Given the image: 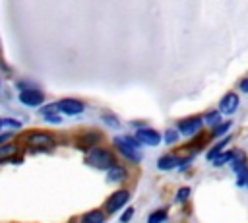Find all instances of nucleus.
I'll return each instance as SVG.
<instances>
[{
	"label": "nucleus",
	"mask_w": 248,
	"mask_h": 223,
	"mask_svg": "<svg viewBox=\"0 0 248 223\" xmlns=\"http://www.w3.org/2000/svg\"><path fill=\"white\" fill-rule=\"evenodd\" d=\"M45 120L52 122V124H58V122H62V116L60 114H48V116H45Z\"/></svg>",
	"instance_id": "obj_28"
},
{
	"label": "nucleus",
	"mask_w": 248,
	"mask_h": 223,
	"mask_svg": "<svg viewBox=\"0 0 248 223\" xmlns=\"http://www.w3.org/2000/svg\"><path fill=\"white\" fill-rule=\"evenodd\" d=\"M203 124L215 128L217 124H221V112H219V111H209V112L203 116Z\"/></svg>",
	"instance_id": "obj_16"
},
{
	"label": "nucleus",
	"mask_w": 248,
	"mask_h": 223,
	"mask_svg": "<svg viewBox=\"0 0 248 223\" xmlns=\"http://www.w3.org/2000/svg\"><path fill=\"white\" fill-rule=\"evenodd\" d=\"M234 155H236V151H223V153L213 161V165H215V167H221V165H225V163H231V161L234 159Z\"/></svg>",
	"instance_id": "obj_20"
},
{
	"label": "nucleus",
	"mask_w": 248,
	"mask_h": 223,
	"mask_svg": "<svg viewBox=\"0 0 248 223\" xmlns=\"http://www.w3.org/2000/svg\"><path fill=\"white\" fill-rule=\"evenodd\" d=\"M132 217H134V207H132V206H128V207L122 211V215H120L118 219H120V223H130V221H132Z\"/></svg>",
	"instance_id": "obj_25"
},
{
	"label": "nucleus",
	"mask_w": 248,
	"mask_h": 223,
	"mask_svg": "<svg viewBox=\"0 0 248 223\" xmlns=\"http://www.w3.org/2000/svg\"><path fill=\"white\" fill-rule=\"evenodd\" d=\"M229 142H231V136H225L219 143H215L213 147H209V151H207V155H205V157H207V161H215V159L223 153V149H225V145H227Z\"/></svg>",
	"instance_id": "obj_14"
},
{
	"label": "nucleus",
	"mask_w": 248,
	"mask_h": 223,
	"mask_svg": "<svg viewBox=\"0 0 248 223\" xmlns=\"http://www.w3.org/2000/svg\"><path fill=\"white\" fill-rule=\"evenodd\" d=\"M229 128H231V122H221V124H217V126L211 130V136H213V138H217V136H225V134L229 132Z\"/></svg>",
	"instance_id": "obj_21"
},
{
	"label": "nucleus",
	"mask_w": 248,
	"mask_h": 223,
	"mask_svg": "<svg viewBox=\"0 0 248 223\" xmlns=\"http://www.w3.org/2000/svg\"><path fill=\"white\" fill-rule=\"evenodd\" d=\"M17 99L21 105L25 107H43L45 103V93L37 87V89H27V91H19L17 93Z\"/></svg>",
	"instance_id": "obj_7"
},
{
	"label": "nucleus",
	"mask_w": 248,
	"mask_h": 223,
	"mask_svg": "<svg viewBox=\"0 0 248 223\" xmlns=\"http://www.w3.org/2000/svg\"><path fill=\"white\" fill-rule=\"evenodd\" d=\"M112 145L130 161L138 163L141 161V143L136 140V136H114Z\"/></svg>",
	"instance_id": "obj_2"
},
{
	"label": "nucleus",
	"mask_w": 248,
	"mask_h": 223,
	"mask_svg": "<svg viewBox=\"0 0 248 223\" xmlns=\"http://www.w3.org/2000/svg\"><path fill=\"white\" fill-rule=\"evenodd\" d=\"M56 105H58V112H62L66 116H76L85 111V103L79 99H72V97L60 99V101H56Z\"/></svg>",
	"instance_id": "obj_6"
},
{
	"label": "nucleus",
	"mask_w": 248,
	"mask_h": 223,
	"mask_svg": "<svg viewBox=\"0 0 248 223\" xmlns=\"http://www.w3.org/2000/svg\"><path fill=\"white\" fill-rule=\"evenodd\" d=\"M176 167H180V157L174 153H165L157 159V169H161V171H170Z\"/></svg>",
	"instance_id": "obj_11"
},
{
	"label": "nucleus",
	"mask_w": 248,
	"mask_h": 223,
	"mask_svg": "<svg viewBox=\"0 0 248 223\" xmlns=\"http://www.w3.org/2000/svg\"><path fill=\"white\" fill-rule=\"evenodd\" d=\"M16 87H17L19 91H27V89H37V85H35L33 81H27V80H19V81H16Z\"/></svg>",
	"instance_id": "obj_24"
},
{
	"label": "nucleus",
	"mask_w": 248,
	"mask_h": 223,
	"mask_svg": "<svg viewBox=\"0 0 248 223\" xmlns=\"http://www.w3.org/2000/svg\"><path fill=\"white\" fill-rule=\"evenodd\" d=\"M0 134H2V118H0Z\"/></svg>",
	"instance_id": "obj_30"
},
{
	"label": "nucleus",
	"mask_w": 248,
	"mask_h": 223,
	"mask_svg": "<svg viewBox=\"0 0 248 223\" xmlns=\"http://www.w3.org/2000/svg\"><path fill=\"white\" fill-rule=\"evenodd\" d=\"M101 120H103L107 126H110V128H120V126H122L120 120H118V116L112 114V112H103V114H101Z\"/></svg>",
	"instance_id": "obj_17"
},
{
	"label": "nucleus",
	"mask_w": 248,
	"mask_h": 223,
	"mask_svg": "<svg viewBox=\"0 0 248 223\" xmlns=\"http://www.w3.org/2000/svg\"><path fill=\"white\" fill-rule=\"evenodd\" d=\"M85 163H87L89 167H93V169H99V171H108L110 167L116 165L112 151L107 149V147H101V145H97V147H93V149L87 151Z\"/></svg>",
	"instance_id": "obj_3"
},
{
	"label": "nucleus",
	"mask_w": 248,
	"mask_h": 223,
	"mask_svg": "<svg viewBox=\"0 0 248 223\" xmlns=\"http://www.w3.org/2000/svg\"><path fill=\"white\" fill-rule=\"evenodd\" d=\"M14 140V132H2L0 134V145H6Z\"/></svg>",
	"instance_id": "obj_27"
},
{
	"label": "nucleus",
	"mask_w": 248,
	"mask_h": 223,
	"mask_svg": "<svg viewBox=\"0 0 248 223\" xmlns=\"http://www.w3.org/2000/svg\"><path fill=\"white\" fill-rule=\"evenodd\" d=\"M128 200H130V192H128L126 188L114 190V192L107 198V202H105V213H108V215L116 213L118 209H122V207L128 204Z\"/></svg>",
	"instance_id": "obj_4"
},
{
	"label": "nucleus",
	"mask_w": 248,
	"mask_h": 223,
	"mask_svg": "<svg viewBox=\"0 0 248 223\" xmlns=\"http://www.w3.org/2000/svg\"><path fill=\"white\" fill-rule=\"evenodd\" d=\"M2 126H10V128H21V122L19 120H14V118H2Z\"/></svg>",
	"instance_id": "obj_26"
},
{
	"label": "nucleus",
	"mask_w": 248,
	"mask_h": 223,
	"mask_svg": "<svg viewBox=\"0 0 248 223\" xmlns=\"http://www.w3.org/2000/svg\"><path fill=\"white\" fill-rule=\"evenodd\" d=\"M178 136H180V134H178L176 128H167V130L163 132V142L169 143V145H170V143H176V142H178Z\"/></svg>",
	"instance_id": "obj_18"
},
{
	"label": "nucleus",
	"mask_w": 248,
	"mask_h": 223,
	"mask_svg": "<svg viewBox=\"0 0 248 223\" xmlns=\"http://www.w3.org/2000/svg\"><path fill=\"white\" fill-rule=\"evenodd\" d=\"M126 176H128V171L122 165H114L107 171V180L108 182H122Z\"/></svg>",
	"instance_id": "obj_13"
},
{
	"label": "nucleus",
	"mask_w": 248,
	"mask_h": 223,
	"mask_svg": "<svg viewBox=\"0 0 248 223\" xmlns=\"http://www.w3.org/2000/svg\"><path fill=\"white\" fill-rule=\"evenodd\" d=\"M238 109V95L236 93H227L219 101V112L221 114H232Z\"/></svg>",
	"instance_id": "obj_10"
},
{
	"label": "nucleus",
	"mask_w": 248,
	"mask_h": 223,
	"mask_svg": "<svg viewBox=\"0 0 248 223\" xmlns=\"http://www.w3.org/2000/svg\"><path fill=\"white\" fill-rule=\"evenodd\" d=\"M240 91H244V93H248V78L240 81Z\"/></svg>",
	"instance_id": "obj_29"
},
{
	"label": "nucleus",
	"mask_w": 248,
	"mask_h": 223,
	"mask_svg": "<svg viewBox=\"0 0 248 223\" xmlns=\"http://www.w3.org/2000/svg\"><path fill=\"white\" fill-rule=\"evenodd\" d=\"M16 151H17V143H14V142H10L6 145H0V165L2 163H19L21 159L14 157Z\"/></svg>",
	"instance_id": "obj_12"
},
{
	"label": "nucleus",
	"mask_w": 248,
	"mask_h": 223,
	"mask_svg": "<svg viewBox=\"0 0 248 223\" xmlns=\"http://www.w3.org/2000/svg\"><path fill=\"white\" fill-rule=\"evenodd\" d=\"M105 211L103 209H91V211H87L81 219H79V223H105Z\"/></svg>",
	"instance_id": "obj_15"
},
{
	"label": "nucleus",
	"mask_w": 248,
	"mask_h": 223,
	"mask_svg": "<svg viewBox=\"0 0 248 223\" xmlns=\"http://www.w3.org/2000/svg\"><path fill=\"white\" fill-rule=\"evenodd\" d=\"M21 142L27 145L29 151H48L56 143L54 134L46 130H29L21 136Z\"/></svg>",
	"instance_id": "obj_1"
},
{
	"label": "nucleus",
	"mask_w": 248,
	"mask_h": 223,
	"mask_svg": "<svg viewBox=\"0 0 248 223\" xmlns=\"http://www.w3.org/2000/svg\"><path fill=\"white\" fill-rule=\"evenodd\" d=\"M163 221H167V209H155L147 217V223H163Z\"/></svg>",
	"instance_id": "obj_19"
},
{
	"label": "nucleus",
	"mask_w": 248,
	"mask_h": 223,
	"mask_svg": "<svg viewBox=\"0 0 248 223\" xmlns=\"http://www.w3.org/2000/svg\"><path fill=\"white\" fill-rule=\"evenodd\" d=\"M39 112H41L43 116H48V114H58V105H56V103H48V105H43V107L39 109Z\"/></svg>",
	"instance_id": "obj_22"
},
{
	"label": "nucleus",
	"mask_w": 248,
	"mask_h": 223,
	"mask_svg": "<svg viewBox=\"0 0 248 223\" xmlns=\"http://www.w3.org/2000/svg\"><path fill=\"white\" fill-rule=\"evenodd\" d=\"M188 198H190V188H188V186H182V188H178V192H176L174 200H176L178 204H182V202H186Z\"/></svg>",
	"instance_id": "obj_23"
},
{
	"label": "nucleus",
	"mask_w": 248,
	"mask_h": 223,
	"mask_svg": "<svg viewBox=\"0 0 248 223\" xmlns=\"http://www.w3.org/2000/svg\"><path fill=\"white\" fill-rule=\"evenodd\" d=\"M202 126H203V118L202 116H190V118H182V120L176 122L178 134L188 136V138L190 136H196L202 130Z\"/></svg>",
	"instance_id": "obj_5"
},
{
	"label": "nucleus",
	"mask_w": 248,
	"mask_h": 223,
	"mask_svg": "<svg viewBox=\"0 0 248 223\" xmlns=\"http://www.w3.org/2000/svg\"><path fill=\"white\" fill-rule=\"evenodd\" d=\"M136 140L141 143V145H159L161 143V140H163V136L157 132V130H153V128H145V126H141V128H138V132H136Z\"/></svg>",
	"instance_id": "obj_9"
},
{
	"label": "nucleus",
	"mask_w": 248,
	"mask_h": 223,
	"mask_svg": "<svg viewBox=\"0 0 248 223\" xmlns=\"http://www.w3.org/2000/svg\"><path fill=\"white\" fill-rule=\"evenodd\" d=\"M101 140H103V134H101L99 130H85V132H81V134L78 136V147L89 151V149L97 147V143H99Z\"/></svg>",
	"instance_id": "obj_8"
}]
</instances>
